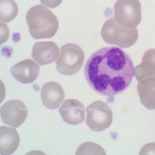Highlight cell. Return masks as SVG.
<instances>
[{"mask_svg":"<svg viewBox=\"0 0 155 155\" xmlns=\"http://www.w3.org/2000/svg\"><path fill=\"white\" fill-rule=\"evenodd\" d=\"M27 115V106L20 100H10L3 104L1 108L3 122L13 128L21 126L26 119Z\"/></svg>","mask_w":155,"mask_h":155,"instance_id":"7","label":"cell"},{"mask_svg":"<svg viewBox=\"0 0 155 155\" xmlns=\"http://www.w3.org/2000/svg\"><path fill=\"white\" fill-rule=\"evenodd\" d=\"M86 123L91 130L101 132L108 129L113 122L110 107L102 101H96L87 108Z\"/></svg>","mask_w":155,"mask_h":155,"instance_id":"6","label":"cell"},{"mask_svg":"<svg viewBox=\"0 0 155 155\" xmlns=\"http://www.w3.org/2000/svg\"><path fill=\"white\" fill-rule=\"evenodd\" d=\"M26 20L29 33L36 40L52 38L59 27L57 17L42 5L31 7L27 12Z\"/></svg>","mask_w":155,"mask_h":155,"instance_id":"2","label":"cell"},{"mask_svg":"<svg viewBox=\"0 0 155 155\" xmlns=\"http://www.w3.org/2000/svg\"><path fill=\"white\" fill-rule=\"evenodd\" d=\"M18 8L13 1H1V20L5 22H10L16 18Z\"/></svg>","mask_w":155,"mask_h":155,"instance_id":"15","label":"cell"},{"mask_svg":"<svg viewBox=\"0 0 155 155\" xmlns=\"http://www.w3.org/2000/svg\"><path fill=\"white\" fill-rule=\"evenodd\" d=\"M1 155H11L19 145L20 137L15 129L7 126H1L0 130Z\"/></svg>","mask_w":155,"mask_h":155,"instance_id":"12","label":"cell"},{"mask_svg":"<svg viewBox=\"0 0 155 155\" xmlns=\"http://www.w3.org/2000/svg\"><path fill=\"white\" fill-rule=\"evenodd\" d=\"M154 52V49L147 51L143 56L142 64L137 66L135 69V78L137 81H140L144 78L155 77Z\"/></svg>","mask_w":155,"mask_h":155,"instance_id":"14","label":"cell"},{"mask_svg":"<svg viewBox=\"0 0 155 155\" xmlns=\"http://www.w3.org/2000/svg\"><path fill=\"white\" fill-rule=\"evenodd\" d=\"M62 120L70 125L82 123L85 118V107L78 100L67 99L64 101L59 109Z\"/></svg>","mask_w":155,"mask_h":155,"instance_id":"8","label":"cell"},{"mask_svg":"<svg viewBox=\"0 0 155 155\" xmlns=\"http://www.w3.org/2000/svg\"><path fill=\"white\" fill-rule=\"evenodd\" d=\"M137 92L142 104L149 109H155V77L144 78L137 85Z\"/></svg>","mask_w":155,"mask_h":155,"instance_id":"13","label":"cell"},{"mask_svg":"<svg viewBox=\"0 0 155 155\" xmlns=\"http://www.w3.org/2000/svg\"><path fill=\"white\" fill-rule=\"evenodd\" d=\"M58 45L53 42H38L34 45L32 57L40 66L51 64L59 54Z\"/></svg>","mask_w":155,"mask_h":155,"instance_id":"10","label":"cell"},{"mask_svg":"<svg viewBox=\"0 0 155 155\" xmlns=\"http://www.w3.org/2000/svg\"><path fill=\"white\" fill-rule=\"evenodd\" d=\"M101 35L104 42L109 45L128 48L137 41L139 33L137 28H127L121 26L116 21L114 17H112L104 22Z\"/></svg>","mask_w":155,"mask_h":155,"instance_id":"3","label":"cell"},{"mask_svg":"<svg viewBox=\"0 0 155 155\" xmlns=\"http://www.w3.org/2000/svg\"><path fill=\"white\" fill-rule=\"evenodd\" d=\"M131 57L119 48L106 47L93 53L84 67V76L97 93L114 96L129 87L135 74Z\"/></svg>","mask_w":155,"mask_h":155,"instance_id":"1","label":"cell"},{"mask_svg":"<svg viewBox=\"0 0 155 155\" xmlns=\"http://www.w3.org/2000/svg\"><path fill=\"white\" fill-rule=\"evenodd\" d=\"M41 99L47 108L56 109L59 107L64 98V92L60 84L50 82L44 84L41 90Z\"/></svg>","mask_w":155,"mask_h":155,"instance_id":"11","label":"cell"},{"mask_svg":"<svg viewBox=\"0 0 155 155\" xmlns=\"http://www.w3.org/2000/svg\"><path fill=\"white\" fill-rule=\"evenodd\" d=\"M114 19L121 26L136 28L141 21V6L139 1H117L114 5Z\"/></svg>","mask_w":155,"mask_h":155,"instance_id":"5","label":"cell"},{"mask_svg":"<svg viewBox=\"0 0 155 155\" xmlns=\"http://www.w3.org/2000/svg\"><path fill=\"white\" fill-rule=\"evenodd\" d=\"M84 60V53L81 47L69 43L61 47L60 55L55 61L56 68L59 73L73 75L80 71Z\"/></svg>","mask_w":155,"mask_h":155,"instance_id":"4","label":"cell"},{"mask_svg":"<svg viewBox=\"0 0 155 155\" xmlns=\"http://www.w3.org/2000/svg\"><path fill=\"white\" fill-rule=\"evenodd\" d=\"M10 73L18 82L28 84L37 78L40 73V67L33 60L27 59L12 67Z\"/></svg>","mask_w":155,"mask_h":155,"instance_id":"9","label":"cell"}]
</instances>
